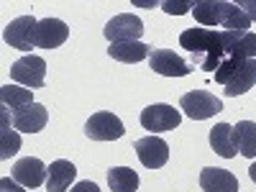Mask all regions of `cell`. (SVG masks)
<instances>
[{
	"mask_svg": "<svg viewBox=\"0 0 256 192\" xmlns=\"http://www.w3.org/2000/svg\"><path fill=\"white\" fill-rule=\"evenodd\" d=\"M102 34L110 44H118V41H138L141 34H144V24L134 13H120V16H113L108 24H105Z\"/></svg>",
	"mask_w": 256,
	"mask_h": 192,
	"instance_id": "cell-7",
	"label": "cell"
},
{
	"mask_svg": "<svg viewBox=\"0 0 256 192\" xmlns=\"http://www.w3.org/2000/svg\"><path fill=\"white\" fill-rule=\"evenodd\" d=\"M108 54H110V59H116V62L136 64V62L148 59V54H152V46L141 44V41H118V44H110V46H108Z\"/></svg>",
	"mask_w": 256,
	"mask_h": 192,
	"instance_id": "cell-17",
	"label": "cell"
},
{
	"mask_svg": "<svg viewBox=\"0 0 256 192\" xmlns=\"http://www.w3.org/2000/svg\"><path fill=\"white\" fill-rule=\"evenodd\" d=\"M10 177L18 182V184H24V187H41L46 182L49 177V166L41 162L38 156H24V159H18L10 169Z\"/></svg>",
	"mask_w": 256,
	"mask_h": 192,
	"instance_id": "cell-8",
	"label": "cell"
},
{
	"mask_svg": "<svg viewBox=\"0 0 256 192\" xmlns=\"http://www.w3.org/2000/svg\"><path fill=\"white\" fill-rule=\"evenodd\" d=\"M134 148H136V154H138V159H141V164L146 169H159V166H164L169 162V146H166V141L154 136V134L138 138L134 144Z\"/></svg>",
	"mask_w": 256,
	"mask_h": 192,
	"instance_id": "cell-10",
	"label": "cell"
},
{
	"mask_svg": "<svg viewBox=\"0 0 256 192\" xmlns=\"http://www.w3.org/2000/svg\"><path fill=\"white\" fill-rule=\"evenodd\" d=\"M77 174V169L67 159H56L49 164V177H46V190L49 192H67L72 187V180Z\"/></svg>",
	"mask_w": 256,
	"mask_h": 192,
	"instance_id": "cell-16",
	"label": "cell"
},
{
	"mask_svg": "<svg viewBox=\"0 0 256 192\" xmlns=\"http://www.w3.org/2000/svg\"><path fill=\"white\" fill-rule=\"evenodd\" d=\"M200 187L205 192H238V180L220 166H205L200 172Z\"/></svg>",
	"mask_w": 256,
	"mask_h": 192,
	"instance_id": "cell-13",
	"label": "cell"
},
{
	"mask_svg": "<svg viewBox=\"0 0 256 192\" xmlns=\"http://www.w3.org/2000/svg\"><path fill=\"white\" fill-rule=\"evenodd\" d=\"M182 120V113L174 110L172 105H164V102H156V105H148L146 110H141V126L152 134H162V131H174Z\"/></svg>",
	"mask_w": 256,
	"mask_h": 192,
	"instance_id": "cell-6",
	"label": "cell"
},
{
	"mask_svg": "<svg viewBox=\"0 0 256 192\" xmlns=\"http://www.w3.org/2000/svg\"><path fill=\"white\" fill-rule=\"evenodd\" d=\"M108 184L113 192H136L138 190V174L128 166H110L108 169Z\"/></svg>",
	"mask_w": 256,
	"mask_h": 192,
	"instance_id": "cell-21",
	"label": "cell"
},
{
	"mask_svg": "<svg viewBox=\"0 0 256 192\" xmlns=\"http://www.w3.org/2000/svg\"><path fill=\"white\" fill-rule=\"evenodd\" d=\"M230 6L233 3H226V0H198L192 8V16L200 26H223Z\"/></svg>",
	"mask_w": 256,
	"mask_h": 192,
	"instance_id": "cell-14",
	"label": "cell"
},
{
	"mask_svg": "<svg viewBox=\"0 0 256 192\" xmlns=\"http://www.w3.org/2000/svg\"><path fill=\"white\" fill-rule=\"evenodd\" d=\"M0 192H26L24 184H18L13 177H3L0 180Z\"/></svg>",
	"mask_w": 256,
	"mask_h": 192,
	"instance_id": "cell-24",
	"label": "cell"
},
{
	"mask_svg": "<svg viewBox=\"0 0 256 192\" xmlns=\"http://www.w3.org/2000/svg\"><path fill=\"white\" fill-rule=\"evenodd\" d=\"M248 177L256 182V162H254V164H251V169H248Z\"/></svg>",
	"mask_w": 256,
	"mask_h": 192,
	"instance_id": "cell-27",
	"label": "cell"
},
{
	"mask_svg": "<svg viewBox=\"0 0 256 192\" xmlns=\"http://www.w3.org/2000/svg\"><path fill=\"white\" fill-rule=\"evenodd\" d=\"M10 80L24 84L28 90H36V88H44L46 82V62L36 56V54H26L20 56L18 62H13L10 67Z\"/></svg>",
	"mask_w": 256,
	"mask_h": 192,
	"instance_id": "cell-2",
	"label": "cell"
},
{
	"mask_svg": "<svg viewBox=\"0 0 256 192\" xmlns=\"http://www.w3.org/2000/svg\"><path fill=\"white\" fill-rule=\"evenodd\" d=\"M72 192H100V187L95 182H90V180H84V182H77L72 187Z\"/></svg>",
	"mask_w": 256,
	"mask_h": 192,
	"instance_id": "cell-26",
	"label": "cell"
},
{
	"mask_svg": "<svg viewBox=\"0 0 256 192\" xmlns=\"http://www.w3.org/2000/svg\"><path fill=\"white\" fill-rule=\"evenodd\" d=\"M46 120H49V113L41 102H31V105H26V108L10 113L13 128L16 131H24V134H38L41 128L46 126Z\"/></svg>",
	"mask_w": 256,
	"mask_h": 192,
	"instance_id": "cell-12",
	"label": "cell"
},
{
	"mask_svg": "<svg viewBox=\"0 0 256 192\" xmlns=\"http://www.w3.org/2000/svg\"><path fill=\"white\" fill-rule=\"evenodd\" d=\"M210 146H212V152H216L218 156L223 159H233L236 156V141H233V126L228 123H218V126H212L210 128Z\"/></svg>",
	"mask_w": 256,
	"mask_h": 192,
	"instance_id": "cell-18",
	"label": "cell"
},
{
	"mask_svg": "<svg viewBox=\"0 0 256 192\" xmlns=\"http://www.w3.org/2000/svg\"><path fill=\"white\" fill-rule=\"evenodd\" d=\"M10 110L3 108V126H0V159H10L20 148V136L18 131H10Z\"/></svg>",
	"mask_w": 256,
	"mask_h": 192,
	"instance_id": "cell-22",
	"label": "cell"
},
{
	"mask_svg": "<svg viewBox=\"0 0 256 192\" xmlns=\"http://www.w3.org/2000/svg\"><path fill=\"white\" fill-rule=\"evenodd\" d=\"M254 84H256V59H246V62H241V67L236 70V74L226 82L223 92L228 98H236V95L248 92Z\"/></svg>",
	"mask_w": 256,
	"mask_h": 192,
	"instance_id": "cell-15",
	"label": "cell"
},
{
	"mask_svg": "<svg viewBox=\"0 0 256 192\" xmlns=\"http://www.w3.org/2000/svg\"><path fill=\"white\" fill-rule=\"evenodd\" d=\"M162 8L166 13H172V16H184V13H190L192 8H195V3H174V0H164Z\"/></svg>",
	"mask_w": 256,
	"mask_h": 192,
	"instance_id": "cell-23",
	"label": "cell"
},
{
	"mask_svg": "<svg viewBox=\"0 0 256 192\" xmlns=\"http://www.w3.org/2000/svg\"><path fill=\"white\" fill-rule=\"evenodd\" d=\"M246 16H248V20H251V24H254V20H256V0H238V3H236Z\"/></svg>",
	"mask_w": 256,
	"mask_h": 192,
	"instance_id": "cell-25",
	"label": "cell"
},
{
	"mask_svg": "<svg viewBox=\"0 0 256 192\" xmlns=\"http://www.w3.org/2000/svg\"><path fill=\"white\" fill-rule=\"evenodd\" d=\"M148 67L162 77H187L192 72L190 62H184L172 49H152V54H148Z\"/></svg>",
	"mask_w": 256,
	"mask_h": 192,
	"instance_id": "cell-9",
	"label": "cell"
},
{
	"mask_svg": "<svg viewBox=\"0 0 256 192\" xmlns=\"http://www.w3.org/2000/svg\"><path fill=\"white\" fill-rule=\"evenodd\" d=\"M180 46L190 54V67L198 64L208 72H216L226 59L223 31L216 28H187L180 34Z\"/></svg>",
	"mask_w": 256,
	"mask_h": 192,
	"instance_id": "cell-1",
	"label": "cell"
},
{
	"mask_svg": "<svg viewBox=\"0 0 256 192\" xmlns=\"http://www.w3.org/2000/svg\"><path fill=\"white\" fill-rule=\"evenodd\" d=\"M67 36H70V28H67L64 20L44 18V20H38V26H36L34 44L38 49H56V46H62L64 41H67Z\"/></svg>",
	"mask_w": 256,
	"mask_h": 192,
	"instance_id": "cell-11",
	"label": "cell"
},
{
	"mask_svg": "<svg viewBox=\"0 0 256 192\" xmlns=\"http://www.w3.org/2000/svg\"><path fill=\"white\" fill-rule=\"evenodd\" d=\"M126 134V128L120 123L118 116H113L110 110H100L92 113L84 123V136L92 138V141H118Z\"/></svg>",
	"mask_w": 256,
	"mask_h": 192,
	"instance_id": "cell-4",
	"label": "cell"
},
{
	"mask_svg": "<svg viewBox=\"0 0 256 192\" xmlns=\"http://www.w3.org/2000/svg\"><path fill=\"white\" fill-rule=\"evenodd\" d=\"M0 102H3V108H8L13 113V110H20L26 105H31L34 92L28 88H24V84H3L0 88Z\"/></svg>",
	"mask_w": 256,
	"mask_h": 192,
	"instance_id": "cell-20",
	"label": "cell"
},
{
	"mask_svg": "<svg viewBox=\"0 0 256 192\" xmlns=\"http://www.w3.org/2000/svg\"><path fill=\"white\" fill-rule=\"evenodd\" d=\"M180 108L192 120H205V118H212L216 113H220L223 102H220V98H216L208 90H192L180 98Z\"/></svg>",
	"mask_w": 256,
	"mask_h": 192,
	"instance_id": "cell-3",
	"label": "cell"
},
{
	"mask_svg": "<svg viewBox=\"0 0 256 192\" xmlns=\"http://www.w3.org/2000/svg\"><path fill=\"white\" fill-rule=\"evenodd\" d=\"M233 141H236V148L246 159H254L256 156V123L254 120H238L233 126Z\"/></svg>",
	"mask_w": 256,
	"mask_h": 192,
	"instance_id": "cell-19",
	"label": "cell"
},
{
	"mask_svg": "<svg viewBox=\"0 0 256 192\" xmlns=\"http://www.w3.org/2000/svg\"><path fill=\"white\" fill-rule=\"evenodd\" d=\"M36 26L38 20L34 16H20V18H13L10 24L3 28V38L6 44L13 46V49H20V52H31L36 44H34V36H36Z\"/></svg>",
	"mask_w": 256,
	"mask_h": 192,
	"instance_id": "cell-5",
	"label": "cell"
}]
</instances>
